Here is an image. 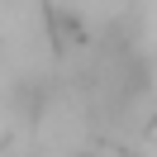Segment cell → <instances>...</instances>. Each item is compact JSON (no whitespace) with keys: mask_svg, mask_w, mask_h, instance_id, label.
<instances>
[{"mask_svg":"<svg viewBox=\"0 0 157 157\" xmlns=\"http://www.w3.org/2000/svg\"><path fill=\"white\" fill-rule=\"evenodd\" d=\"M143 90H147V67L138 57V48L124 38H100L95 57L86 67V100L95 109V119L128 114Z\"/></svg>","mask_w":157,"mask_h":157,"instance_id":"6da1fadb","label":"cell"}]
</instances>
